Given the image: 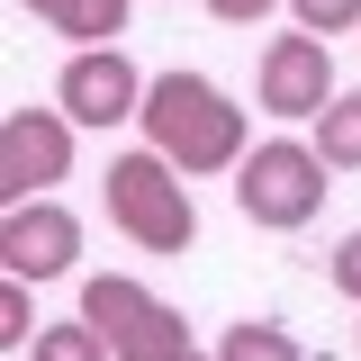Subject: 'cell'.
<instances>
[{"instance_id": "obj_15", "label": "cell", "mask_w": 361, "mask_h": 361, "mask_svg": "<svg viewBox=\"0 0 361 361\" xmlns=\"http://www.w3.org/2000/svg\"><path fill=\"white\" fill-rule=\"evenodd\" d=\"M325 280H334V289H343V298L361 307V226L343 235V244H334V262H325Z\"/></svg>"}, {"instance_id": "obj_2", "label": "cell", "mask_w": 361, "mask_h": 361, "mask_svg": "<svg viewBox=\"0 0 361 361\" xmlns=\"http://www.w3.org/2000/svg\"><path fill=\"white\" fill-rule=\"evenodd\" d=\"M109 226L135 253H190L199 244V208H190V172L172 154H118L109 163Z\"/></svg>"}, {"instance_id": "obj_8", "label": "cell", "mask_w": 361, "mask_h": 361, "mask_svg": "<svg viewBox=\"0 0 361 361\" xmlns=\"http://www.w3.org/2000/svg\"><path fill=\"white\" fill-rule=\"evenodd\" d=\"M262 109L271 118H325V99H334V54H325V37H307V27H289V37L262 45Z\"/></svg>"}, {"instance_id": "obj_12", "label": "cell", "mask_w": 361, "mask_h": 361, "mask_svg": "<svg viewBox=\"0 0 361 361\" xmlns=\"http://www.w3.org/2000/svg\"><path fill=\"white\" fill-rule=\"evenodd\" d=\"M37 361H118V353L90 316H63V325H37Z\"/></svg>"}, {"instance_id": "obj_13", "label": "cell", "mask_w": 361, "mask_h": 361, "mask_svg": "<svg viewBox=\"0 0 361 361\" xmlns=\"http://www.w3.org/2000/svg\"><path fill=\"white\" fill-rule=\"evenodd\" d=\"M0 343H9V353L37 343V307H27V280H18V271H0Z\"/></svg>"}, {"instance_id": "obj_6", "label": "cell", "mask_w": 361, "mask_h": 361, "mask_svg": "<svg viewBox=\"0 0 361 361\" xmlns=\"http://www.w3.org/2000/svg\"><path fill=\"white\" fill-rule=\"evenodd\" d=\"M145 82H154V73H135L118 45H73V63H63V82H54V109H63L73 127H127L135 109H145Z\"/></svg>"}, {"instance_id": "obj_16", "label": "cell", "mask_w": 361, "mask_h": 361, "mask_svg": "<svg viewBox=\"0 0 361 361\" xmlns=\"http://www.w3.org/2000/svg\"><path fill=\"white\" fill-rule=\"evenodd\" d=\"M271 9H289V0H208V18H226V27H262Z\"/></svg>"}, {"instance_id": "obj_10", "label": "cell", "mask_w": 361, "mask_h": 361, "mask_svg": "<svg viewBox=\"0 0 361 361\" xmlns=\"http://www.w3.org/2000/svg\"><path fill=\"white\" fill-rule=\"evenodd\" d=\"M217 361H307V353H298V334L280 316H235L217 334Z\"/></svg>"}, {"instance_id": "obj_7", "label": "cell", "mask_w": 361, "mask_h": 361, "mask_svg": "<svg viewBox=\"0 0 361 361\" xmlns=\"http://www.w3.org/2000/svg\"><path fill=\"white\" fill-rule=\"evenodd\" d=\"M73 262H82V217H73L63 199H18V208L0 217V271H18V280H63Z\"/></svg>"}, {"instance_id": "obj_3", "label": "cell", "mask_w": 361, "mask_h": 361, "mask_svg": "<svg viewBox=\"0 0 361 361\" xmlns=\"http://www.w3.org/2000/svg\"><path fill=\"white\" fill-rule=\"evenodd\" d=\"M334 163L316 154V145H298V135H262L244 163H235V208L253 226H271V235H298V226H316V208H325V190H334Z\"/></svg>"}, {"instance_id": "obj_11", "label": "cell", "mask_w": 361, "mask_h": 361, "mask_svg": "<svg viewBox=\"0 0 361 361\" xmlns=\"http://www.w3.org/2000/svg\"><path fill=\"white\" fill-rule=\"evenodd\" d=\"M307 145L334 163V172H361V90H334V99H325V118H316Z\"/></svg>"}, {"instance_id": "obj_5", "label": "cell", "mask_w": 361, "mask_h": 361, "mask_svg": "<svg viewBox=\"0 0 361 361\" xmlns=\"http://www.w3.org/2000/svg\"><path fill=\"white\" fill-rule=\"evenodd\" d=\"M73 118L63 109H9L0 118V199H54V180H73Z\"/></svg>"}, {"instance_id": "obj_14", "label": "cell", "mask_w": 361, "mask_h": 361, "mask_svg": "<svg viewBox=\"0 0 361 361\" xmlns=\"http://www.w3.org/2000/svg\"><path fill=\"white\" fill-rule=\"evenodd\" d=\"M289 18H298L307 37H353V27H361V0H289Z\"/></svg>"}, {"instance_id": "obj_9", "label": "cell", "mask_w": 361, "mask_h": 361, "mask_svg": "<svg viewBox=\"0 0 361 361\" xmlns=\"http://www.w3.org/2000/svg\"><path fill=\"white\" fill-rule=\"evenodd\" d=\"M27 9H37L54 37H73V45H118L135 0H27Z\"/></svg>"}, {"instance_id": "obj_1", "label": "cell", "mask_w": 361, "mask_h": 361, "mask_svg": "<svg viewBox=\"0 0 361 361\" xmlns=\"http://www.w3.org/2000/svg\"><path fill=\"white\" fill-rule=\"evenodd\" d=\"M135 127H145V145H154V154H172L190 180L235 172V163L253 154V145H244V135H253V127H244V109H235V99H226L208 73H180V63L145 82V109H135Z\"/></svg>"}, {"instance_id": "obj_4", "label": "cell", "mask_w": 361, "mask_h": 361, "mask_svg": "<svg viewBox=\"0 0 361 361\" xmlns=\"http://www.w3.org/2000/svg\"><path fill=\"white\" fill-rule=\"evenodd\" d=\"M82 316L109 334L118 361H180V353H199V343H190V316H180L172 298H154L145 280H127V271H90L82 280Z\"/></svg>"}, {"instance_id": "obj_17", "label": "cell", "mask_w": 361, "mask_h": 361, "mask_svg": "<svg viewBox=\"0 0 361 361\" xmlns=\"http://www.w3.org/2000/svg\"><path fill=\"white\" fill-rule=\"evenodd\" d=\"M180 361H217V353H180Z\"/></svg>"}]
</instances>
